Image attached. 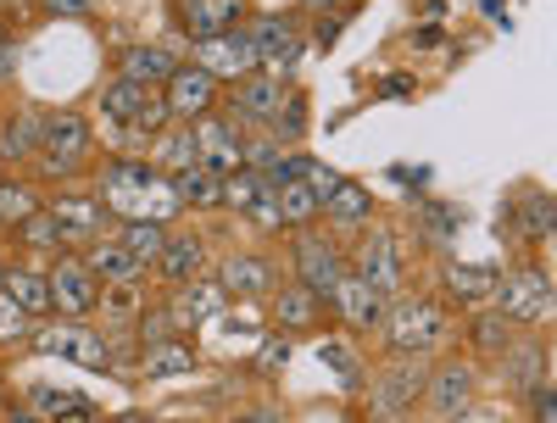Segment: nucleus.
<instances>
[{"label":"nucleus","instance_id":"nucleus-20","mask_svg":"<svg viewBox=\"0 0 557 423\" xmlns=\"http://www.w3.org/2000/svg\"><path fill=\"white\" fill-rule=\"evenodd\" d=\"M178 17L196 39H212V34H228L246 17V0H178Z\"/></svg>","mask_w":557,"mask_h":423},{"label":"nucleus","instance_id":"nucleus-10","mask_svg":"<svg viewBox=\"0 0 557 423\" xmlns=\"http://www.w3.org/2000/svg\"><path fill=\"white\" fill-rule=\"evenodd\" d=\"M162 101H168L173 123H196V117H207V112L218 107V78L190 62V67H178V73L162 84Z\"/></svg>","mask_w":557,"mask_h":423},{"label":"nucleus","instance_id":"nucleus-4","mask_svg":"<svg viewBox=\"0 0 557 423\" xmlns=\"http://www.w3.org/2000/svg\"><path fill=\"white\" fill-rule=\"evenodd\" d=\"M346 273H351V268H346V251H341L335 240H323V234H312V228L296 234V285H307L312 296L330 301Z\"/></svg>","mask_w":557,"mask_h":423},{"label":"nucleus","instance_id":"nucleus-17","mask_svg":"<svg viewBox=\"0 0 557 423\" xmlns=\"http://www.w3.org/2000/svg\"><path fill=\"white\" fill-rule=\"evenodd\" d=\"M469 401H474V368L469 362H446V368L430 373V407H435L441 423L462 418V412H469Z\"/></svg>","mask_w":557,"mask_h":423},{"label":"nucleus","instance_id":"nucleus-25","mask_svg":"<svg viewBox=\"0 0 557 423\" xmlns=\"http://www.w3.org/2000/svg\"><path fill=\"white\" fill-rule=\"evenodd\" d=\"M146 162H151V167H162L168 178H173V173H184V167H201V157H196V128H190V123L162 128Z\"/></svg>","mask_w":557,"mask_h":423},{"label":"nucleus","instance_id":"nucleus-38","mask_svg":"<svg viewBox=\"0 0 557 423\" xmlns=\"http://www.w3.org/2000/svg\"><path fill=\"white\" fill-rule=\"evenodd\" d=\"M273 134H278V139H301V134H307V101H301V89H290V101L278 107Z\"/></svg>","mask_w":557,"mask_h":423},{"label":"nucleus","instance_id":"nucleus-51","mask_svg":"<svg viewBox=\"0 0 557 423\" xmlns=\"http://www.w3.org/2000/svg\"><path fill=\"white\" fill-rule=\"evenodd\" d=\"M12 67H17V45L7 39V45H0V73H12Z\"/></svg>","mask_w":557,"mask_h":423},{"label":"nucleus","instance_id":"nucleus-14","mask_svg":"<svg viewBox=\"0 0 557 423\" xmlns=\"http://www.w3.org/2000/svg\"><path fill=\"white\" fill-rule=\"evenodd\" d=\"M196 67H207L212 78H251V73H257L251 34H212V39H196Z\"/></svg>","mask_w":557,"mask_h":423},{"label":"nucleus","instance_id":"nucleus-50","mask_svg":"<svg viewBox=\"0 0 557 423\" xmlns=\"http://www.w3.org/2000/svg\"><path fill=\"white\" fill-rule=\"evenodd\" d=\"M407 89H412L407 73H391V78H385V96H407Z\"/></svg>","mask_w":557,"mask_h":423},{"label":"nucleus","instance_id":"nucleus-29","mask_svg":"<svg viewBox=\"0 0 557 423\" xmlns=\"http://www.w3.org/2000/svg\"><path fill=\"white\" fill-rule=\"evenodd\" d=\"M151 96H157V89L134 84V78H112V84L101 89V112H107L112 123H139V112L151 107Z\"/></svg>","mask_w":557,"mask_h":423},{"label":"nucleus","instance_id":"nucleus-3","mask_svg":"<svg viewBox=\"0 0 557 423\" xmlns=\"http://www.w3.org/2000/svg\"><path fill=\"white\" fill-rule=\"evenodd\" d=\"M89 146H96V134H89V123L78 112H57V117H45V139H39V173L45 178H67L78 173V162L89 157Z\"/></svg>","mask_w":557,"mask_h":423},{"label":"nucleus","instance_id":"nucleus-43","mask_svg":"<svg viewBox=\"0 0 557 423\" xmlns=\"http://www.w3.org/2000/svg\"><path fill=\"white\" fill-rule=\"evenodd\" d=\"M285 362H290V340H285V335H273V340L257 351V373H278Z\"/></svg>","mask_w":557,"mask_h":423},{"label":"nucleus","instance_id":"nucleus-18","mask_svg":"<svg viewBox=\"0 0 557 423\" xmlns=\"http://www.w3.org/2000/svg\"><path fill=\"white\" fill-rule=\"evenodd\" d=\"M323 217H330L335 228H346V234H362L368 223H374V196H368V184L341 178L330 190V201H323Z\"/></svg>","mask_w":557,"mask_h":423},{"label":"nucleus","instance_id":"nucleus-37","mask_svg":"<svg viewBox=\"0 0 557 423\" xmlns=\"http://www.w3.org/2000/svg\"><path fill=\"white\" fill-rule=\"evenodd\" d=\"M469 340L480 346V351H507V318L502 312H485V318H474V328H469Z\"/></svg>","mask_w":557,"mask_h":423},{"label":"nucleus","instance_id":"nucleus-24","mask_svg":"<svg viewBox=\"0 0 557 423\" xmlns=\"http://www.w3.org/2000/svg\"><path fill=\"white\" fill-rule=\"evenodd\" d=\"M84 262H89L96 278H107V285H139V273L151 268V262H139L123 240H96V251H89Z\"/></svg>","mask_w":557,"mask_h":423},{"label":"nucleus","instance_id":"nucleus-39","mask_svg":"<svg viewBox=\"0 0 557 423\" xmlns=\"http://www.w3.org/2000/svg\"><path fill=\"white\" fill-rule=\"evenodd\" d=\"M101 312L117 318V323H134V318H139V296H134V285H112V290L101 296Z\"/></svg>","mask_w":557,"mask_h":423},{"label":"nucleus","instance_id":"nucleus-45","mask_svg":"<svg viewBox=\"0 0 557 423\" xmlns=\"http://www.w3.org/2000/svg\"><path fill=\"white\" fill-rule=\"evenodd\" d=\"M39 7L51 12V17H84L89 7H96V0H39Z\"/></svg>","mask_w":557,"mask_h":423},{"label":"nucleus","instance_id":"nucleus-33","mask_svg":"<svg viewBox=\"0 0 557 423\" xmlns=\"http://www.w3.org/2000/svg\"><path fill=\"white\" fill-rule=\"evenodd\" d=\"M196 368V351H190V340H157L151 351H146V373L151 380H168V373H190Z\"/></svg>","mask_w":557,"mask_h":423},{"label":"nucleus","instance_id":"nucleus-8","mask_svg":"<svg viewBox=\"0 0 557 423\" xmlns=\"http://www.w3.org/2000/svg\"><path fill=\"white\" fill-rule=\"evenodd\" d=\"M496 296H502L496 307H502V318H507V323H541V318L552 312V301H557L552 278H546L541 268H519V273H507Z\"/></svg>","mask_w":557,"mask_h":423},{"label":"nucleus","instance_id":"nucleus-26","mask_svg":"<svg viewBox=\"0 0 557 423\" xmlns=\"http://www.w3.org/2000/svg\"><path fill=\"white\" fill-rule=\"evenodd\" d=\"M441 285H446L451 301L480 307V301H491V296L502 290V273H496V268H462V262H451V268L441 273Z\"/></svg>","mask_w":557,"mask_h":423},{"label":"nucleus","instance_id":"nucleus-21","mask_svg":"<svg viewBox=\"0 0 557 423\" xmlns=\"http://www.w3.org/2000/svg\"><path fill=\"white\" fill-rule=\"evenodd\" d=\"M157 268H162L168 285H196L201 268H207V246L196 240V234H168V246H162Z\"/></svg>","mask_w":557,"mask_h":423},{"label":"nucleus","instance_id":"nucleus-53","mask_svg":"<svg viewBox=\"0 0 557 423\" xmlns=\"http://www.w3.org/2000/svg\"><path fill=\"white\" fill-rule=\"evenodd\" d=\"M51 423H89V412H84V407H73V412H62V418H51Z\"/></svg>","mask_w":557,"mask_h":423},{"label":"nucleus","instance_id":"nucleus-16","mask_svg":"<svg viewBox=\"0 0 557 423\" xmlns=\"http://www.w3.org/2000/svg\"><path fill=\"white\" fill-rule=\"evenodd\" d=\"M285 101H290V78L285 73H257V78H246L235 89V112L246 123H262V128H273V117H278Z\"/></svg>","mask_w":557,"mask_h":423},{"label":"nucleus","instance_id":"nucleus-5","mask_svg":"<svg viewBox=\"0 0 557 423\" xmlns=\"http://www.w3.org/2000/svg\"><path fill=\"white\" fill-rule=\"evenodd\" d=\"M335 184H341V173L318 167V162H312L301 178L278 184V228H307L312 217H323V201H330Z\"/></svg>","mask_w":557,"mask_h":423},{"label":"nucleus","instance_id":"nucleus-35","mask_svg":"<svg viewBox=\"0 0 557 423\" xmlns=\"http://www.w3.org/2000/svg\"><path fill=\"white\" fill-rule=\"evenodd\" d=\"M117 240H123L139 262H157L162 246H168V234H162V223H123V228H117Z\"/></svg>","mask_w":557,"mask_h":423},{"label":"nucleus","instance_id":"nucleus-23","mask_svg":"<svg viewBox=\"0 0 557 423\" xmlns=\"http://www.w3.org/2000/svg\"><path fill=\"white\" fill-rule=\"evenodd\" d=\"M45 212L57 217V234H62V240H96L101 223H107L101 201H89V196H62L57 207H45Z\"/></svg>","mask_w":557,"mask_h":423},{"label":"nucleus","instance_id":"nucleus-22","mask_svg":"<svg viewBox=\"0 0 557 423\" xmlns=\"http://www.w3.org/2000/svg\"><path fill=\"white\" fill-rule=\"evenodd\" d=\"M173 73H178V57L162 51V45H128L123 62H117V78H134V84H146V89L168 84Z\"/></svg>","mask_w":557,"mask_h":423},{"label":"nucleus","instance_id":"nucleus-12","mask_svg":"<svg viewBox=\"0 0 557 423\" xmlns=\"http://www.w3.org/2000/svg\"><path fill=\"white\" fill-rule=\"evenodd\" d=\"M330 301H335V312H341V323L351 328V335H368V328H380V323H385V312H391V307H385L391 296H385V290H374L362 273H346L341 285H335V296H330Z\"/></svg>","mask_w":557,"mask_h":423},{"label":"nucleus","instance_id":"nucleus-49","mask_svg":"<svg viewBox=\"0 0 557 423\" xmlns=\"http://www.w3.org/2000/svg\"><path fill=\"white\" fill-rule=\"evenodd\" d=\"M307 12H341V7H357V0H301Z\"/></svg>","mask_w":557,"mask_h":423},{"label":"nucleus","instance_id":"nucleus-28","mask_svg":"<svg viewBox=\"0 0 557 423\" xmlns=\"http://www.w3.org/2000/svg\"><path fill=\"white\" fill-rule=\"evenodd\" d=\"M223 296H228L223 285H201V278H196V285H178V301L168 312H173L178 328H196V323H207V318L223 312Z\"/></svg>","mask_w":557,"mask_h":423},{"label":"nucleus","instance_id":"nucleus-30","mask_svg":"<svg viewBox=\"0 0 557 423\" xmlns=\"http://www.w3.org/2000/svg\"><path fill=\"white\" fill-rule=\"evenodd\" d=\"M318 312H323V296H312L307 285L278 290V301H273V323H278V328H312Z\"/></svg>","mask_w":557,"mask_h":423},{"label":"nucleus","instance_id":"nucleus-6","mask_svg":"<svg viewBox=\"0 0 557 423\" xmlns=\"http://www.w3.org/2000/svg\"><path fill=\"white\" fill-rule=\"evenodd\" d=\"M246 34H251L257 67H262V73H285V78H290V67L301 62V28H296V17L268 12V17H257Z\"/></svg>","mask_w":557,"mask_h":423},{"label":"nucleus","instance_id":"nucleus-31","mask_svg":"<svg viewBox=\"0 0 557 423\" xmlns=\"http://www.w3.org/2000/svg\"><path fill=\"white\" fill-rule=\"evenodd\" d=\"M173 190H178L184 207H223V178L207 173V167H184V173H173Z\"/></svg>","mask_w":557,"mask_h":423},{"label":"nucleus","instance_id":"nucleus-44","mask_svg":"<svg viewBox=\"0 0 557 423\" xmlns=\"http://www.w3.org/2000/svg\"><path fill=\"white\" fill-rule=\"evenodd\" d=\"M530 412H535V423H557V385H535L530 390Z\"/></svg>","mask_w":557,"mask_h":423},{"label":"nucleus","instance_id":"nucleus-1","mask_svg":"<svg viewBox=\"0 0 557 423\" xmlns=\"http://www.w3.org/2000/svg\"><path fill=\"white\" fill-rule=\"evenodd\" d=\"M96 201L117 217V223H173L184 212L178 190H173V178L162 167H151L146 157H117L101 167V190Z\"/></svg>","mask_w":557,"mask_h":423},{"label":"nucleus","instance_id":"nucleus-41","mask_svg":"<svg viewBox=\"0 0 557 423\" xmlns=\"http://www.w3.org/2000/svg\"><path fill=\"white\" fill-rule=\"evenodd\" d=\"M17 335H28V312L0 290V340H17Z\"/></svg>","mask_w":557,"mask_h":423},{"label":"nucleus","instance_id":"nucleus-34","mask_svg":"<svg viewBox=\"0 0 557 423\" xmlns=\"http://www.w3.org/2000/svg\"><path fill=\"white\" fill-rule=\"evenodd\" d=\"M519 234L524 240H546V234H557V196L530 190L524 207H519Z\"/></svg>","mask_w":557,"mask_h":423},{"label":"nucleus","instance_id":"nucleus-40","mask_svg":"<svg viewBox=\"0 0 557 423\" xmlns=\"http://www.w3.org/2000/svg\"><path fill=\"white\" fill-rule=\"evenodd\" d=\"M73 407H84V401L67 396V390H51V385H34V412H39V418H62V412H73Z\"/></svg>","mask_w":557,"mask_h":423},{"label":"nucleus","instance_id":"nucleus-47","mask_svg":"<svg viewBox=\"0 0 557 423\" xmlns=\"http://www.w3.org/2000/svg\"><path fill=\"white\" fill-rule=\"evenodd\" d=\"M235 423H285V412H278V407H251V412H240Z\"/></svg>","mask_w":557,"mask_h":423},{"label":"nucleus","instance_id":"nucleus-11","mask_svg":"<svg viewBox=\"0 0 557 423\" xmlns=\"http://www.w3.org/2000/svg\"><path fill=\"white\" fill-rule=\"evenodd\" d=\"M51 301L62 318L84 323L89 312H101V278L89 273V262H57L51 273Z\"/></svg>","mask_w":557,"mask_h":423},{"label":"nucleus","instance_id":"nucleus-7","mask_svg":"<svg viewBox=\"0 0 557 423\" xmlns=\"http://www.w3.org/2000/svg\"><path fill=\"white\" fill-rule=\"evenodd\" d=\"M196 157H201L207 173L235 178V173L246 167V139H240V128L228 123V117L207 112V117H196Z\"/></svg>","mask_w":557,"mask_h":423},{"label":"nucleus","instance_id":"nucleus-36","mask_svg":"<svg viewBox=\"0 0 557 423\" xmlns=\"http://www.w3.org/2000/svg\"><path fill=\"white\" fill-rule=\"evenodd\" d=\"M34 212H45L39 201H34V190H23V184H0V223H28Z\"/></svg>","mask_w":557,"mask_h":423},{"label":"nucleus","instance_id":"nucleus-32","mask_svg":"<svg viewBox=\"0 0 557 423\" xmlns=\"http://www.w3.org/2000/svg\"><path fill=\"white\" fill-rule=\"evenodd\" d=\"M39 139H45V117L17 112L7 128H0V157H39Z\"/></svg>","mask_w":557,"mask_h":423},{"label":"nucleus","instance_id":"nucleus-52","mask_svg":"<svg viewBox=\"0 0 557 423\" xmlns=\"http://www.w3.org/2000/svg\"><path fill=\"white\" fill-rule=\"evenodd\" d=\"M12 423H51V418H39V412H28V407H17V412H12Z\"/></svg>","mask_w":557,"mask_h":423},{"label":"nucleus","instance_id":"nucleus-9","mask_svg":"<svg viewBox=\"0 0 557 423\" xmlns=\"http://www.w3.org/2000/svg\"><path fill=\"white\" fill-rule=\"evenodd\" d=\"M357 273L374 290H385V296L401 290V240H396L391 228H362V240H357Z\"/></svg>","mask_w":557,"mask_h":423},{"label":"nucleus","instance_id":"nucleus-13","mask_svg":"<svg viewBox=\"0 0 557 423\" xmlns=\"http://www.w3.org/2000/svg\"><path fill=\"white\" fill-rule=\"evenodd\" d=\"M45 357H67V362H78V368H107L112 362V351H107V340L101 335H89L84 323H57V328H39V340H34Z\"/></svg>","mask_w":557,"mask_h":423},{"label":"nucleus","instance_id":"nucleus-46","mask_svg":"<svg viewBox=\"0 0 557 423\" xmlns=\"http://www.w3.org/2000/svg\"><path fill=\"white\" fill-rule=\"evenodd\" d=\"M430 228H435V234H451V228H462V217H457L451 207H430Z\"/></svg>","mask_w":557,"mask_h":423},{"label":"nucleus","instance_id":"nucleus-15","mask_svg":"<svg viewBox=\"0 0 557 423\" xmlns=\"http://www.w3.org/2000/svg\"><path fill=\"white\" fill-rule=\"evenodd\" d=\"M430 390V373L418 368V357H396L385 373H380V396H374V407L385 412V418H407L412 412V401Z\"/></svg>","mask_w":557,"mask_h":423},{"label":"nucleus","instance_id":"nucleus-19","mask_svg":"<svg viewBox=\"0 0 557 423\" xmlns=\"http://www.w3.org/2000/svg\"><path fill=\"white\" fill-rule=\"evenodd\" d=\"M218 285H223L228 296L257 301V296H273V268H268L262 257H251V251H235V257H223Z\"/></svg>","mask_w":557,"mask_h":423},{"label":"nucleus","instance_id":"nucleus-54","mask_svg":"<svg viewBox=\"0 0 557 423\" xmlns=\"http://www.w3.org/2000/svg\"><path fill=\"white\" fill-rule=\"evenodd\" d=\"M0 45H7V34H0Z\"/></svg>","mask_w":557,"mask_h":423},{"label":"nucleus","instance_id":"nucleus-27","mask_svg":"<svg viewBox=\"0 0 557 423\" xmlns=\"http://www.w3.org/2000/svg\"><path fill=\"white\" fill-rule=\"evenodd\" d=\"M0 290H7L28 318H45L57 301H51V273H28V268H7L0 273Z\"/></svg>","mask_w":557,"mask_h":423},{"label":"nucleus","instance_id":"nucleus-2","mask_svg":"<svg viewBox=\"0 0 557 423\" xmlns=\"http://www.w3.org/2000/svg\"><path fill=\"white\" fill-rule=\"evenodd\" d=\"M446 335H451V318L435 296H407L385 312V340L396 357H430L446 346Z\"/></svg>","mask_w":557,"mask_h":423},{"label":"nucleus","instance_id":"nucleus-42","mask_svg":"<svg viewBox=\"0 0 557 423\" xmlns=\"http://www.w3.org/2000/svg\"><path fill=\"white\" fill-rule=\"evenodd\" d=\"M23 234H28V246H62V234H57V217H51V212H34V217L23 223Z\"/></svg>","mask_w":557,"mask_h":423},{"label":"nucleus","instance_id":"nucleus-48","mask_svg":"<svg viewBox=\"0 0 557 423\" xmlns=\"http://www.w3.org/2000/svg\"><path fill=\"white\" fill-rule=\"evenodd\" d=\"M323 357H330V362H335V368L346 373V380H351V373H357V362H351V357H346L341 346H323Z\"/></svg>","mask_w":557,"mask_h":423}]
</instances>
